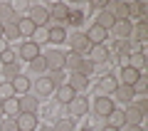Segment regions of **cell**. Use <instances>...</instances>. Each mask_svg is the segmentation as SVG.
Returning <instances> with one entry per match:
<instances>
[{"label":"cell","instance_id":"1","mask_svg":"<svg viewBox=\"0 0 148 131\" xmlns=\"http://www.w3.org/2000/svg\"><path fill=\"white\" fill-rule=\"evenodd\" d=\"M27 17H30V22L40 30V27H45V25L49 22V10H47L45 5H32L30 12H27Z\"/></svg>","mask_w":148,"mask_h":131},{"label":"cell","instance_id":"2","mask_svg":"<svg viewBox=\"0 0 148 131\" xmlns=\"http://www.w3.org/2000/svg\"><path fill=\"white\" fill-rule=\"evenodd\" d=\"M111 59V52L106 50V45H91V50H89V62L94 64H104V62H109Z\"/></svg>","mask_w":148,"mask_h":131},{"label":"cell","instance_id":"3","mask_svg":"<svg viewBox=\"0 0 148 131\" xmlns=\"http://www.w3.org/2000/svg\"><path fill=\"white\" fill-rule=\"evenodd\" d=\"M69 45H72V52H77V54H89V50H91V42L86 40L84 32L69 37Z\"/></svg>","mask_w":148,"mask_h":131},{"label":"cell","instance_id":"4","mask_svg":"<svg viewBox=\"0 0 148 131\" xmlns=\"http://www.w3.org/2000/svg\"><path fill=\"white\" fill-rule=\"evenodd\" d=\"M45 62H47V69H49V72H62V69H64V52L52 50L49 54H45Z\"/></svg>","mask_w":148,"mask_h":131},{"label":"cell","instance_id":"5","mask_svg":"<svg viewBox=\"0 0 148 131\" xmlns=\"http://www.w3.org/2000/svg\"><path fill=\"white\" fill-rule=\"evenodd\" d=\"M116 87H119V79L111 77V74H104L101 82H99V97H106V94L111 97L114 92H116Z\"/></svg>","mask_w":148,"mask_h":131},{"label":"cell","instance_id":"6","mask_svg":"<svg viewBox=\"0 0 148 131\" xmlns=\"http://www.w3.org/2000/svg\"><path fill=\"white\" fill-rule=\"evenodd\" d=\"M111 30H114V35H116L119 40H128V37H131V30H133V22L131 20H116Z\"/></svg>","mask_w":148,"mask_h":131},{"label":"cell","instance_id":"7","mask_svg":"<svg viewBox=\"0 0 148 131\" xmlns=\"http://www.w3.org/2000/svg\"><path fill=\"white\" fill-rule=\"evenodd\" d=\"M114 109H116V106H114V99H111V97H99V99L94 101V111L99 116H109Z\"/></svg>","mask_w":148,"mask_h":131},{"label":"cell","instance_id":"8","mask_svg":"<svg viewBox=\"0 0 148 131\" xmlns=\"http://www.w3.org/2000/svg\"><path fill=\"white\" fill-rule=\"evenodd\" d=\"M15 121H17V129L20 131H35L37 129V116L35 114H17Z\"/></svg>","mask_w":148,"mask_h":131},{"label":"cell","instance_id":"9","mask_svg":"<svg viewBox=\"0 0 148 131\" xmlns=\"http://www.w3.org/2000/svg\"><path fill=\"white\" fill-rule=\"evenodd\" d=\"M20 57L22 59H27V62H32V59H37L40 57V45L37 42H22V47H20Z\"/></svg>","mask_w":148,"mask_h":131},{"label":"cell","instance_id":"10","mask_svg":"<svg viewBox=\"0 0 148 131\" xmlns=\"http://www.w3.org/2000/svg\"><path fill=\"white\" fill-rule=\"evenodd\" d=\"M123 67H131V69H138V72H141V69L146 67V52H131L123 59Z\"/></svg>","mask_w":148,"mask_h":131},{"label":"cell","instance_id":"11","mask_svg":"<svg viewBox=\"0 0 148 131\" xmlns=\"http://www.w3.org/2000/svg\"><path fill=\"white\" fill-rule=\"evenodd\" d=\"M69 111H72L74 116H84L86 111H89V99H84V97H74V99L69 101Z\"/></svg>","mask_w":148,"mask_h":131},{"label":"cell","instance_id":"12","mask_svg":"<svg viewBox=\"0 0 148 131\" xmlns=\"http://www.w3.org/2000/svg\"><path fill=\"white\" fill-rule=\"evenodd\" d=\"M106 37H109V32H106L104 27H99V25H91L89 32H86V40H89L91 45H104Z\"/></svg>","mask_w":148,"mask_h":131},{"label":"cell","instance_id":"13","mask_svg":"<svg viewBox=\"0 0 148 131\" xmlns=\"http://www.w3.org/2000/svg\"><path fill=\"white\" fill-rule=\"evenodd\" d=\"M67 87H69V89H74V92H84L86 87H89V77H84V74H77V72H74L72 77H69Z\"/></svg>","mask_w":148,"mask_h":131},{"label":"cell","instance_id":"14","mask_svg":"<svg viewBox=\"0 0 148 131\" xmlns=\"http://www.w3.org/2000/svg\"><path fill=\"white\" fill-rule=\"evenodd\" d=\"M10 87H12V92H15V94H22V97H25L27 92H30V79H27L25 74H17V77L10 82Z\"/></svg>","mask_w":148,"mask_h":131},{"label":"cell","instance_id":"15","mask_svg":"<svg viewBox=\"0 0 148 131\" xmlns=\"http://www.w3.org/2000/svg\"><path fill=\"white\" fill-rule=\"evenodd\" d=\"M106 10L116 17V20H131L128 17V3H114V5H106Z\"/></svg>","mask_w":148,"mask_h":131},{"label":"cell","instance_id":"16","mask_svg":"<svg viewBox=\"0 0 148 131\" xmlns=\"http://www.w3.org/2000/svg\"><path fill=\"white\" fill-rule=\"evenodd\" d=\"M49 17L52 20H67L69 17V5H64V3H54L52 8H49Z\"/></svg>","mask_w":148,"mask_h":131},{"label":"cell","instance_id":"17","mask_svg":"<svg viewBox=\"0 0 148 131\" xmlns=\"http://www.w3.org/2000/svg\"><path fill=\"white\" fill-rule=\"evenodd\" d=\"M111 97H114V99H119V101H126V104H128L131 99H136L133 89H131V87H126V84H119V87H116V92H114Z\"/></svg>","mask_w":148,"mask_h":131},{"label":"cell","instance_id":"18","mask_svg":"<svg viewBox=\"0 0 148 131\" xmlns=\"http://www.w3.org/2000/svg\"><path fill=\"white\" fill-rule=\"evenodd\" d=\"M17 104H20V114H35L37 111V99H32L30 94H25L22 99H17Z\"/></svg>","mask_w":148,"mask_h":131},{"label":"cell","instance_id":"19","mask_svg":"<svg viewBox=\"0 0 148 131\" xmlns=\"http://www.w3.org/2000/svg\"><path fill=\"white\" fill-rule=\"evenodd\" d=\"M114 22H116V17L111 15L109 10H101V12H99V17H96V22H94V25H99V27H104V30L109 32L111 27H114Z\"/></svg>","mask_w":148,"mask_h":131},{"label":"cell","instance_id":"20","mask_svg":"<svg viewBox=\"0 0 148 131\" xmlns=\"http://www.w3.org/2000/svg\"><path fill=\"white\" fill-rule=\"evenodd\" d=\"M17 32H20V37H32L37 32V27L30 22V17H20V22H17Z\"/></svg>","mask_w":148,"mask_h":131},{"label":"cell","instance_id":"21","mask_svg":"<svg viewBox=\"0 0 148 131\" xmlns=\"http://www.w3.org/2000/svg\"><path fill=\"white\" fill-rule=\"evenodd\" d=\"M82 59H84L82 54H77V52H67V54H64V67H69V69H72V74H74V72H79Z\"/></svg>","mask_w":148,"mask_h":131},{"label":"cell","instance_id":"22","mask_svg":"<svg viewBox=\"0 0 148 131\" xmlns=\"http://www.w3.org/2000/svg\"><path fill=\"white\" fill-rule=\"evenodd\" d=\"M138 77H141V72H138V69H131V67H123V69H121V82H119V84H126V87H131V84L136 82Z\"/></svg>","mask_w":148,"mask_h":131},{"label":"cell","instance_id":"23","mask_svg":"<svg viewBox=\"0 0 148 131\" xmlns=\"http://www.w3.org/2000/svg\"><path fill=\"white\" fill-rule=\"evenodd\" d=\"M3 114L12 116V119H15V116L20 114V104H17V99H15V97H10V99H5V101H3Z\"/></svg>","mask_w":148,"mask_h":131},{"label":"cell","instance_id":"24","mask_svg":"<svg viewBox=\"0 0 148 131\" xmlns=\"http://www.w3.org/2000/svg\"><path fill=\"white\" fill-rule=\"evenodd\" d=\"M54 92H57V99L62 101V104H69V101H72L74 97H77V92H74V89H69L67 84H62V87H57Z\"/></svg>","mask_w":148,"mask_h":131},{"label":"cell","instance_id":"25","mask_svg":"<svg viewBox=\"0 0 148 131\" xmlns=\"http://www.w3.org/2000/svg\"><path fill=\"white\" fill-rule=\"evenodd\" d=\"M47 40L49 42H54V45H59V42H64V40H67V32H64V27H49V30H47Z\"/></svg>","mask_w":148,"mask_h":131},{"label":"cell","instance_id":"26","mask_svg":"<svg viewBox=\"0 0 148 131\" xmlns=\"http://www.w3.org/2000/svg\"><path fill=\"white\" fill-rule=\"evenodd\" d=\"M131 35L136 37V42H146L148 40V22H138V25H133Z\"/></svg>","mask_w":148,"mask_h":131},{"label":"cell","instance_id":"27","mask_svg":"<svg viewBox=\"0 0 148 131\" xmlns=\"http://www.w3.org/2000/svg\"><path fill=\"white\" fill-rule=\"evenodd\" d=\"M109 126H114V129H123L126 126V121H123V111L121 109H114L109 114Z\"/></svg>","mask_w":148,"mask_h":131},{"label":"cell","instance_id":"28","mask_svg":"<svg viewBox=\"0 0 148 131\" xmlns=\"http://www.w3.org/2000/svg\"><path fill=\"white\" fill-rule=\"evenodd\" d=\"M131 52H133V47H131V40H116V54H121V57L126 59Z\"/></svg>","mask_w":148,"mask_h":131},{"label":"cell","instance_id":"29","mask_svg":"<svg viewBox=\"0 0 148 131\" xmlns=\"http://www.w3.org/2000/svg\"><path fill=\"white\" fill-rule=\"evenodd\" d=\"M131 89H133V94H146V92H148V79L141 74V77L131 84Z\"/></svg>","mask_w":148,"mask_h":131},{"label":"cell","instance_id":"30","mask_svg":"<svg viewBox=\"0 0 148 131\" xmlns=\"http://www.w3.org/2000/svg\"><path fill=\"white\" fill-rule=\"evenodd\" d=\"M17 74H20V67H17V62H15V64H5V67H3V77H5L8 82H12Z\"/></svg>","mask_w":148,"mask_h":131},{"label":"cell","instance_id":"31","mask_svg":"<svg viewBox=\"0 0 148 131\" xmlns=\"http://www.w3.org/2000/svg\"><path fill=\"white\" fill-rule=\"evenodd\" d=\"M30 69H32L35 74H42L45 69H47V62H45V57H42V54H40L37 59H32V62H30Z\"/></svg>","mask_w":148,"mask_h":131},{"label":"cell","instance_id":"32","mask_svg":"<svg viewBox=\"0 0 148 131\" xmlns=\"http://www.w3.org/2000/svg\"><path fill=\"white\" fill-rule=\"evenodd\" d=\"M3 37H8V40H17V37H20V32H17V25H10V22H5V25H3Z\"/></svg>","mask_w":148,"mask_h":131},{"label":"cell","instance_id":"33","mask_svg":"<svg viewBox=\"0 0 148 131\" xmlns=\"http://www.w3.org/2000/svg\"><path fill=\"white\" fill-rule=\"evenodd\" d=\"M37 92H40V94H52L54 87H52V82L45 77V79H37Z\"/></svg>","mask_w":148,"mask_h":131},{"label":"cell","instance_id":"34","mask_svg":"<svg viewBox=\"0 0 148 131\" xmlns=\"http://www.w3.org/2000/svg\"><path fill=\"white\" fill-rule=\"evenodd\" d=\"M52 131H74V119H59Z\"/></svg>","mask_w":148,"mask_h":131},{"label":"cell","instance_id":"35","mask_svg":"<svg viewBox=\"0 0 148 131\" xmlns=\"http://www.w3.org/2000/svg\"><path fill=\"white\" fill-rule=\"evenodd\" d=\"M49 82H52V87H54V89H57V87H62V84H64V79H67V77H64V69H62V72H49Z\"/></svg>","mask_w":148,"mask_h":131},{"label":"cell","instance_id":"36","mask_svg":"<svg viewBox=\"0 0 148 131\" xmlns=\"http://www.w3.org/2000/svg\"><path fill=\"white\" fill-rule=\"evenodd\" d=\"M12 12H15V10H12V5H8V3H0V22H3V25L10 20Z\"/></svg>","mask_w":148,"mask_h":131},{"label":"cell","instance_id":"37","mask_svg":"<svg viewBox=\"0 0 148 131\" xmlns=\"http://www.w3.org/2000/svg\"><path fill=\"white\" fill-rule=\"evenodd\" d=\"M10 97H15V92H12L10 82H5V84H0V101H5V99H10Z\"/></svg>","mask_w":148,"mask_h":131},{"label":"cell","instance_id":"38","mask_svg":"<svg viewBox=\"0 0 148 131\" xmlns=\"http://www.w3.org/2000/svg\"><path fill=\"white\" fill-rule=\"evenodd\" d=\"M69 25H82L84 22V12H79V10H69Z\"/></svg>","mask_w":148,"mask_h":131},{"label":"cell","instance_id":"39","mask_svg":"<svg viewBox=\"0 0 148 131\" xmlns=\"http://www.w3.org/2000/svg\"><path fill=\"white\" fill-rule=\"evenodd\" d=\"M0 62H3V64H15L17 62L15 52H12V50H3V52H0Z\"/></svg>","mask_w":148,"mask_h":131},{"label":"cell","instance_id":"40","mask_svg":"<svg viewBox=\"0 0 148 131\" xmlns=\"http://www.w3.org/2000/svg\"><path fill=\"white\" fill-rule=\"evenodd\" d=\"M91 72H94V64H91L89 59H82V64H79V72H77V74H84V77H89Z\"/></svg>","mask_w":148,"mask_h":131},{"label":"cell","instance_id":"41","mask_svg":"<svg viewBox=\"0 0 148 131\" xmlns=\"http://www.w3.org/2000/svg\"><path fill=\"white\" fill-rule=\"evenodd\" d=\"M3 131H20L17 129V121L12 119V116H8V119L3 121Z\"/></svg>","mask_w":148,"mask_h":131},{"label":"cell","instance_id":"42","mask_svg":"<svg viewBox=\"0 0 148 131\" xmlns=\"http://www.w3.org/2000/svg\"><path fill=\"white\" fill-rule=\"evenodd\" d=\"M123 131H143V126H123Z\"/></svg>","mask_w":148,"mask_h":131},{"label":"cell","instance_id":"43","mask_svg":"<svg viewBox=\"0 0 148 131\" xmlns=\"http://www.w3.org/2000/svg\"><path fill=\"white\" fill-rule=\"evenodd\" d=\"M104 131H121V129H114V126H104Z\"/></svg>","mask_w":148,"mask_h":131},{"label":"cell","instance_id":"44","mask_svg":"<svg viewBox=\"0 0 148 131\" xmlns=\"http://www.w3.org/2000/svg\"><path fill=\"white\" fill-rule=\"evenodd\" d=\"M3 50H8V47H5V42H3V40H0V52H3Z\"/></svg>","mask_w":148,"mask_h":131},{"label":"cell","instance_id":"45","mask_svg":"<svg viewBox=\"0 0 148 131\" xmlns=\"http://www.w3.org/2000/svg\"><path fill=\"white\" fill-rule=\"evenodd\" d=\"M0 40H3V22H0Z\"/></svg>","mask_w":148,"mask_h":131},{"label":"cell","instance_id":"46","mask_svg":"<svg viewBox=\"0 0 148 131\" xmlns=\"http://www.w3.org/2000/svg\"><path fill=\"white\" fill-rule=\"evenodd\" d=\"M0 116H3V101H0Z\"/></svg>","mask_w":148,"mask_h":131},{"label":"cell","instance_id":"47","mask_svg":"<svg viewBox=\"0 0 148 131\" xmlns=\"http://www.w3.org/2000/svg\"><path fill=\"white\" fill-rule=\"evenodd\" d=\"M40 131H52V129H40Z\"/></svg>","mask_w":148,"mask_h":131},{"label":"cell","instance_id":"48","mask_svg":"<svg viewBox=\"0 0 148 131\" xmlns=\"http://www.w3.org/2000/svg\"><path fill=\"white\" fill-rule=\"evenodd\" d=\"M82 131H91V129H82Z\"/></svg>","mask_w":148,"mask_h":131}]
</instances>
